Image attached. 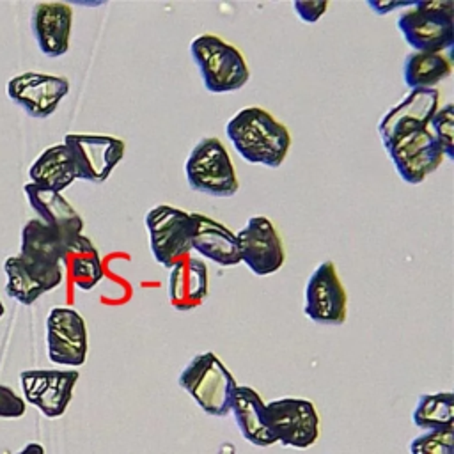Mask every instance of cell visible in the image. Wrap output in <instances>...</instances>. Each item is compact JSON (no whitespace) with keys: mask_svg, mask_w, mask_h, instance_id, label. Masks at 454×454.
I'll return each mask as SVG.
<instances>
[{"mask_svg":"<svg viewBox=\"0 0 454 454\" xmlns=\"http://www.w3.org/2000/svg\"><path fill=\"white\" fill-rule=\"evenodd\" d=\"M62 264V271H67L69 280L78 289L89 291L103 278V264L99 252L92 245V241L83 234L67 239L60 266Z\"/></svg>","mask_w":454,"mask_h":454,"instance_id":"7402d4cb","label":"cell"},{"mask_svg":"<svg viewBox=\"0 0 454 454\" xmlns=\"http://www.w3.org/2000/svg\"><path fill=\"white\" fill-rule=\"evenodd\" d=\"M387 153L394 168L408 184H420L443 163V151L429 128L404 133L392 140Z\"/></svg>","mask_w":454,"mask_h":454,"instance_id":"9c48e42d","label":"cell"},{"mask_svg":"<svg viewBox=\"0 0 454 454\" xmlns=\"http://www.w3.org/2000/svg\"><path fill=\"white\" fill-rule=\"evenodd\" d=\"M397 28L415 51L442 53L454 44V2H413L399 12Z\"/></svg>","mask_w":454,"mask_h":454,"instance_id":"277c9868","label":"cell"},{"mask_svg":"<svg viewBox=\"0 0 454 454\" xmlns=\"http://www.w3.org/2000/svg\"><path fill=\"white\" fill-rule=\"evenodd\" d=\"M4 271L7 275L5 293L21 305H32L41 294L62 284V266L35 262L25 255L5 259Z\"/></svg>","mask_w":454,"mask_h":454,"instance_id":"2e32d148","label":"cell"},{"mask_svg":"<svg viewBox=\"0 0 454 454\" xmlns=\"http://www.w3.org/2000/svg\"><path fill=\"white\" fill-rule=\"evenodd\" d=\"M46 348L53 364L78 367L87 358V326L71 307H53L46 317Z\"/></svg>","mask_w":454,"mask_h":454,"instance_id":"7c38bea8","label":"cell"},{"mask_svg":"<svg viewBox=\"0 0 454 454\" xmlns=\"http://www.w3.org/2000/svg\"><path fill=\"white\" fill-rule=\"evenodd\" d=\"M4 312H5V309H4V305H2V301H0V317L4 316Z\"/></svg>","mask_w":454,"mask_h":454,"instance_id":"d6a6232c","label":"cell"},{"mask_svg":"<svg viewBox=\"0 0 454 454\" xmlns=\"http://www.w3.org/2000/svg\"><path fill=\"white\" fill-rule=\"evenodd\" d=\"M168 301L176 310L188 312L207 298V266L192 255H186L168 268Z\"/></svg>","mask_w":454,"mask_h":454,"instance_id":"d6986e66","label":"cell"},{"mask_svg":"<svg viewBox=\"0 0 454 454\" xmlns=\"http://www.w3.org/2000/svg\"><path fill=\"white\" fill-rule=\"evenodd\" d=\"M78 179L99 184L106 181L110 172L122 160L126 144L119 137L69 133L64 137Z\"/></svg>","mask_w":454,"mask_h":454,"instance_id":"ba28073f","label":"cell"},{"mask_svg":"<svg viewBox=\"0 0 454 454\" xmlns=\"http://www.w3.org/2000/svg\"><path fill=\"white\" fill-rule=\"evenodd\" d=\"M67 92L69 82L66 78L35 71L14 76L7 83L9 98L35 119L50 117Z\"/></svg>","mask_w":454,"mask_h":454,"instance_id":"9a60e30c","label":"cell"},{"mask_svg":"<svg viewBox=\"0 0 454 454\" xmlns=\"http://www.w3.org/2000/svg\"><path fill=\"white\" fill-rule=\"evenodd\" d=\"M225 135L243 160L270 168L280 167L291 147L287 126L262 106H247L234 114L225 124Z\"/></svg>","mask_w":454,"mask_h":454,"instance_id":"6da1fadb","label":"cell"},{"mask_svg":"<svg viewBox=\"0 0 454 454\" xmlns=\"http://www.w3.org/2000/svg\"><path fill=\"white\" fill-rule=\"evenodd\" d=\"M184 174L192 190L211 197H232L239 188L227 147L216 137H204L193 145Z\"/></svg>","mask_w":454,"mask_h":454,"instance_id":"5b68a950","label":"cell"},{"mask_svg":"<svg viewBox=\"0 0 454 454\" xmlns=\"http://www.w3.org/2000/svg\"><path fill=\"white\" fill-rule=\"evenodd\" d=\"M266 419L278 443L309 449L319 438V415L312 401L280 397L266 404Z\"/></svg>","mask_w":454,"mask_h":454,"instance_id":"52a82bcc","label":"cell"},{"mask_svg":"<svg viewBox=\"0 0 454 454\" xmlns=\"http://www.w3.org/2000/svg\"><path fill=\"white\" fill-rule=\"evenodd\" d=\"M293 9L305 23H316L328 9V2H293Z\"/></svg>","mask_w":454,"mask_h":454,"instance_id":"f546056e","label":"cell"},{"mask_svg":"<svg viewBox=\"0 0 454 454\" xmlns=\"http://www.w3.org/2000/svg\"><path fill=\"white\" fill-rule=\"evenodd\" d=\"M18 454H44V449H43V445H39V443H28L23 450H20Z\"/></svg>","mask_w":454,"mask_h":454,"instance_id":"1f68e13d","label":"cell"},{"mask_svg":"<svg viewBox=\"0 0 454 454\" xmlns=\"http://www.w3.org/2000/svg\"><path fill=\"white\" fill-rule=\"evenodd\" d=\"M411 420L424 431L452 429L454 424V394L436 392L422 394L411 411Z\"/></svg>","mask_w":454,"mask_h":454,"instance_id":"484cf974","label":"cell"},{"mask_svg":"<svg viewBox=\"0 0 454 454\" xmlns=\"http://www.w3.org/2000/svg\"><path fill=\"white\" fill-rule=\"evenodd\" d=\"M145 227L153 257L165 268L192 252V215L184 209L160 204L147 211Z\"/></svg>","mask_w":454,"mask_h":454,"instance_id":"8992f818","label":"cell"},{"mask_svg":"<svg viewBox=\"0 0 454 454\" xmlns=\"http://www.w3.org/2000/svg\"><path fill=\"white\" fill-rule=\"evenodd\" d=\"M454 429L424 431L408 443L410 454H452Z\"/></svg>","mask_w":454,"mask_h":454,"instance_id":"83f0119b","label":"cell"},{"mask_svg":"<svg viewBox=\"0 0 454 454\" xmlns=\"http://www.w3.org/2000/svg\"><path fill=\"white\" fill-rule=\"evenodd\" d=\"M411 4H413V2H387V0H383V2H374V0H369V2H367L369 9H372V11H374V14H378V16L388 14V12H390V11H394V9L410 7Z\"/></svg>","mask_w":454,"mask_h":454,"instance_id":"4dcf8cb0","label":"cell"},{"mask_svg":"<svg viewBox=\"0 0 454 454\" xmlns=\"http://www.w3.org/2000/svg\"><path fill=\"white\" fill-rule=\"evenodd\" d=\"M452 64L443 53L413 51L406 55L403 64L404 83L411 89H436L440 82L449 78Z\"/></svg>","mask_w":454,"mask_h":454,"instance_id":"d4e9b609","label":"cell"},{"mask_svg":"<svg viewBox=\"0 0 454 454\" xmlns=\"http://www.w3.org/2000/svg\"><path fill=\"white\" fill-rule=\"evenodd\" d=\"M28 176L30 183L59 193L66 190L74 179H78L74 163L64 144H57L43 151L39 158L30 165Z\"/></svg>","mask_w":454,"mask_h":454,"instance_id":"603a6c76","label":"cell"},{"mask_svg":"<svg viewBox=\"0 0 454 454\" xmlns=\"http://www.w3.org/2000/svg\"><path fill=\"white\" fill-rule=\"evenodd\" d=\"M67 239L55 229L43 223L39 218H32L21 229V255L50 266H60Z\"/></svg>","mask_w":454,"mask_h":454,"instance_id":"cb8c5ba5","label":"cell"},{"mask_svg":"<svg viewBox=\"0 0 454 454\" xmlns=\"http://www.w3.org/2000/svg\"><path fill=\"white\" fill-rule=\"evenodd\" d=\"M239 259L252 273L264 277L278 271L286 262V250L275 223L266 216H252L236 234Z\"/></svg>","mask_w":454,"mask_h":454,"instance_id":"8fae6325","label":"cell"},{"mask_svg":"<svg viewBox=\"0 0 454 454\" xmlns=\"http://www.w3.org/2000/svg\"><path fill=\"white\" fill-rule=\"evenodd\" d=\"M73 11L62 2H43L34 7L32 32L46 57H60L69 50Z\"/></svg>","mask_w":454,"mask_h":454,"instance_id":"e0dca14e","label":"cell"},{"mask_svg":"<svg viewBox=\"0 0 454 454\" xmlns=\"http://www.w3.org/2000/svg\"><path fill=\"white\" fill-rule=\"evenodd\" d=\"M231 411L239 433L247 442L257 447H270L277 443V438L273 436L266 419V404L255 388L238 385L232 394Z\"/></svg>","mask_w":454,"mask_h":454,"instance_id":"44dd1931","label":"cell"},{"mask_svg":"<svg viewBox=\"0 0 454 454\" xmlns=\"http://www.w3.org/2000/svg\"><path fill=\"white\" fill-rule=\"evenodd\" d=\"M440 108L438 89H411L380 121L378 133L383 147L397 137L429 126L431 117Z\"/></svg>","mask_w":454,"mask_h":454,"instance_id":"5bb4252c","label":"cell"},{"mask_svg":"<svg viewBox=\"0 0 454 454\" xmlns=\"http://www.w3.org/2000/svg\"><path fill=\"white\" fill-rule=\"evenodd\" d=\"M190 55L209 92H232L247 85L250 69L243 51L218 34H200L190 43Z\"/></svg>","mask_w":454,"mask_h":454,"instance_id":"7a4b0ae2","label":"cell"},{"mask_svg":"<svg viewBox=\"0 0 454 454\" xmlns=\"http://www.w3.org/2000/svg\"><path fill=\"white\" fill-rule=\"evenodd\" d=\"M190 215L193 225L192 250L220 266H236L241 262L236 234L229 227L202 213Z\"/></svg>","mask_w":454,"mask_h":454,"instance_id":"ac0fdd59","label":"cell"},{"mask_svg":"<svg viewBox=\"0 0 454 454\" xmlns=\"http://www.w3.org/2000/svg\"><path fill=\"white\" fill-rule=\"evenodd\" d=\"M25 413L23 399L9 387L0 385V417L18 419Z\"/></svg>","mask_w":454,"mask_h":454,"instance_id":"f1b7e54d","label":"cell"},{"mask_svg":"<svg viewBox=\"0 0 454 454\" xmlns=\"http://www.w3.org/2000/svg\"><path fill=\"white\" fill-rule=\"evenodd\" d=\"M25 193H27L28 204L39 215V220L43 223L55 229L66 239H71L82 234V229H83L82 216L59 192L28 183L25 184Z\"/></svg>","mask_w":454,"mask_h":454,"instance_id":"ffe728a7","label":"cell"},{"mask_svg":"<svg viewBox=\"0 0 454 454\" xmlns=\"http://www.w3.org/2000/svg\"><path fill=\"white\" fill-rule=\"evenodd\" d=\"M429 131L440 144L443 154L447 158H454V106L447 103L440 106L429 121Z\"/></svg>","mask_w":454,"mask_h":454,"instance_id":"4316f807","label":"cell"},{"mask_svg":"<svg viewBox=\"0 0 454 454\" xmlns=\"http://www.w3.org/2000/svg\"><path fill=\"white\" fill-rule=\"evenodd\" d=\"M303 312L325 326H339L348 317V293L332 261H323L309 277Z\"/></svg>","mask_w":454,"mask_h":454,"instance_id":"30bf717a","label":"cell"},{"mask_svg":"<svg viewBox=\"0 0 454 454\" xmlns=\"http://www.w3.org/2000/svg\"><path fill=\"white\" fill-rule=\"evenodd\" d=\"M177 383L207 415L225 417L231 413L232 394L238 385L213 351L195 355L181 371Z\"/></svg>","mask_w":454,"mask_h":454,"instance_id":"3957f363","label":"cell"},{"mask_svg":"<svg viewBox=\"0 0 454 454\" xmlns=\"http://www.w3.org/2000/svg\"><path fill=\"white\" fill-rule=\"evenodd\" d=\"M78 378L74 369H27L20 372L25 399L50 419L64 415Z\"/></svg>","mask_w":454,"mask_h":454,"instance_id":"4fadbf2b","label":"cell"}]
</instances>
